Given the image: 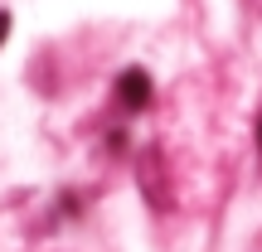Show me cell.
Here are the masks:
<instances>
[{
  "instance_id": "3",
  "label": "cell",
  "mask_w": 262,
  "mask_h": 252,
  "mask_svg": "<svg viewBox=\"0 0 262 252\" xmlns=\"http://www.w3.org/2000/svg\"><path fill=\"white\" fill-rule=\"evenodd\" d=\"M257 150H262V117H257Z\"/></svg>"
},
{
  "instance_id": "1",
  "label": "cell",
  "mask_w": 262,
  "mask_h": 252,
  "mask_svg": "<svg viewBox=\"0 0 262 252\" xmlns=\"http://www.w3.org/2000/svg\"><path fill=\"white\" fill-rule=\"evenodd\" d=\"M117 102H122L126 112H146L150 107V73L146 68H126V73L117 78Z\"/></svg>"
},
{
  "instance_id": "2",
  "label": "cell",
  "mask_w": 262,
  "mask_h": 252,
  "mask_svg": "<svg viewBox=\"0 0 262 252\" xmlns=\"http://www.w3.org/2000/svg\"><path fill=\"white\" fill-rule=\"evenodd\" d=\"M5 39H10V15L0 10V44H5Z\"/></svg>"
}]
</instances>
